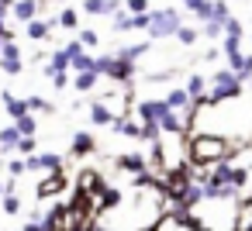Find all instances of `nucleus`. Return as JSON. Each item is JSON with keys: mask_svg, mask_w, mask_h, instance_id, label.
<instances>
[{"mask_svg": "<svg viewBox=\"0 0 252 231\" xmlns=\"http://www.w3.org/2000/svg\"><path fill=\"white\" fill-rule=\"evenodd\" d=\"M187 152H190V166H204V169H211V166L228 162L235 148H231L221 135H197V138H190Z\"/></svg>", "mask_w": 252, "mask_h": 231, "instance_id": "1", "label": "nucleus"}, {"mask_svg": "<svg viewBox=\"0 0 252 231\" xmlns=\"http://www.w3.org/2000/svg\"><path fill=\"white\" fill-rule=\"evenodd\" d=\"M242 80L224 66V69H214V76H211V93H207V107H218V104H224V100H235V97H242Z\"/></svg>", "mask_w": 252, "mask_h": 231, "instance_id": "2", "label": "nucleus"}, {"mask_svg": "<svg viewBox=\"0 0 252 231\" xmlns=\"http://www.w3.org/2000/svg\"><path fill=\"white\" fill-rule=\"evenodd\" d=\"M183 28V18L176 7H156L152 11V28H149V38L152 42H162V38H176Z\"/></svg>", "mask_w": 252, "mask_h": 231, "instance_id": "3", "label": "nucleus"}, {"mask_svg": "<svg viewBox=\"0 0 252 231\" xmlns=\"http://www.w3.org/2000/svg\"><path fill=\"white\" fill-rule=\"evenodd\" d=\"M138 73V66L131 59H121V56H100L97 59V76H107L114 83H131Z\"/></svg>", "mask_w": 252, "mask_h": 231, "instance_id": "4", "label": "nucleus"}, {"mask_svg": "<svg viewBox=\"0 0 252 231\" xmlns=\"http://www.w3.org/2000/svg\"><path fill=\"white\" fill-rule=\"evenodd\" d=\"M138 117H142V124H162V117L169 114V104L166 100H138Z\"/></svg>", "mask_w": 252, "mask_h": 231, "instance_id": "5", "label": "nucleus"}, {"mask_svg": "<svg viewBox=\"0 0 252 231\" xmlns=\"http://www.w3.org/2000/svg\"><path fill=\"white\" fill-rule=\"evenodd\" d=\"M38 11H42V0H14V7H11V18L21 21L25 28L32 21H38Z\"/></svg>", "mask_w": 252, "mask_h": 231, "instance_id": "6", "label": "nucleus"}, {"mask_svg": "<svg viewBox=\"0 0 252 231\" xmlns=\"http://www.w3.org/2000/svg\"><path fill=\"white\" fill-rule=\"evenodd\" d=\"M0 69H4L7 76H21V73H25V59H21V49H18L14 42H7L4 56H0Z\"/></svg>", "mask_w": 252, "mask_h": 231, "instance_id": "7", "label": "nucleus"}, {"mask_svg": "<svg viewBox=\"0 0 252 231\" xmlns=\"http://www.w3.org/2000/svg\"><path fill=\"white\" fill-rule=\"evenodd\" d=\"M118 169L131 173V176H145L149 173V159L142 152H125V155H118Z\"/></svg>", "mask_w": 252, "mask_h": 231, "instance_id": "8", "label": "nucleus"}, {"mask_svg": "<svg viewBox=\"0 0 252 231\" xmlns=\"http://www.w3.org/2000/svg\"><path fill=\"white\" fill-rule=\"evenodd\" d=\"M125 11V0H83V14L90 18H104V14H118Z\"/></svg>", "mask_w": 252, "mask_h": 231, "instance_id": "9", "label": "nucleus"}, {"mask_svg": "<svg viewBox=\"0 0 252 231\" xmlns=\"http://www.w3.org/2000/svg\"><path fill=\"white\" fill-rule=\"evenodd\" d=\"M69 69H73L69 52H66V49H56V52H52V59H49V66H45V76H49V80H59V76H66Z\"/></svg>", "mask_w": 252, "mask_h": 231, "instance_id": "10", "label": "nucleus"}, {"mask_svg": "<svg viewBox=\"0 0 252 231\" xmlns=\"http://www.w3.org/2000/svg\"><path fill=\"white\" fill-rule=\"evenodd\" d=\"M187 93H190V100L200 107V104H207V93H211V80L207 76H200V73H193V76H187Z\"/></svg>", "mask_w": 252, "mask_h": 231, "instance_id": "11", "label": "nucleus"}, {"mask_svg": "<svg viewBox=\"0 0 252 231\" xmlns=\"http://www.w3.org/2000/svg\"><path fill=\"white\" fill-rule=\"evenodd\" d=\"M97 152V138L90 131H76L73 135V145H69V155L73 159H83V155H94Z\"/></svg>", "mask_w": 252, "mask_h": 231, "instance_id": "12", "label": "nucleus"}, {"mask_svg": "<svg viewBox=\"0 0 252 231\" xmlns=\"http://www.w3.org/2000/svg\"><path fill=\"white\" fill-rule=\"evenodd\" d=\"M0 100H4L7 114H11L14 121H21V117H28V114H32V107H28V97H14L11 90H4V93H0Z\"/></svg>", "mask_w": 252, "mask_h": 231, "instance_id": "13", "label": "nucleus"}, {"mask_svg": "<svg viewBox=\"0 0 252 231\" xmlns=\"http://www.w3.org/2000/svg\"><path fill=\"white\" fill-rule=\"evenodd\" d=\"M114 117H118V114H114L104 100H94V104H90V124H94V128H111Z\"/></svg>", "mask_w": 252, "mask_h": 231, "instance_id": "14", "label": "nucleus"}, {"mask_svg": "<svg viewBox=\"0 0 252 231\" xmlns=\"http://www.w3.org/2000/svg\"><path fill=\"white\" fill-rule=\"evenodd\" d=\"M183 7L200 21V25H207V21H214V0H183Z\"/></svg>", "mask_w": 252, "mask_h": 231, "instance_id": "15", "label": "nucleus"}, {"mask_svg": "<svg viewBox=\"0 0 252 231\" xmlns=\"http://www.w3.org/2000/svg\"><path fill=\"white\" fill-rule=\"evenodd\" d=\"M63 186H66V173H49V176L38 183V200H49V197H56Z\"/></svg>", "mask_w": 252, "mask_h": 231, "instance_id": "16", "label": "nucleus"}, {"mask_svg": "<svg viewBox=\"0 0 252 231\" xmlns=\"http://www.w3.org/2000/svg\"><path fill=\"white\" fill-rule=\"evenodd\" d=\"M228 69L242 80V83H252V56H228Z\"/></svg>", "mask_w": 252, "mask_h": 231, "instance_id": "17", "label": "nucleus"}, {"mask_svg": "<svg viewBox=\"0 0 252 231\" xmlns=\"http://www.w3.org/2000/svg\"><path fill=\"white\" fill-rule=\"evenodd\" d=\"M56 25H59V18H49V21H45V18H38V21H32V25L25 28V35H28L32 42H45V38H49V31H52Z\"/></svg>", "mask_w": 252, "mask_h": 231, "instance_id": "18", "label": "nucleus"}, {"mask_svg": "<svg viewBox=\"0 0 252 231\" xmlns=\"http://www.w3.org/2000/svg\"><path fill=\"white\" fill-rule=\"evenodd\" d=\"M111 131H118V135H125V138H142V135H145V128H142L138 121H128L125 114H118V117H114Z\"/></svg>", "mask_w": 252, "mask_h": 231, "instance_id": "19", "label": "nucleus"}, {"mask_svg": "<svg viewBox=\"0 0 252 231\" xmlns=\"http://www.w3.org/2000/svg\"><path fill=\"white\" fill-rule=\"evenodd\" d=\"M0 145H4V152H18V145H21V131H18L14 124L0 128Z\"/></svg>", "mask_w": 252, "mask_h": 231, "instance_id": "20", "label": "nucleus"}, {"mask_svg": "<svg viewBox=\"0 0 252 231\" xmlns=\"http://www.w3.org/2000/svg\"><path fill=\"white\" fill-rule=\"evenodd\" d=\"M97 80H100L97 73H73V90L76 93H87V90L97 87Z\"/></svg>", "mask_w": 252, "mask_h": 231, "instance_id": "21", "label": "nucleus"}, {"mask_svg": "<svg viewBox=\"0 0 252 231\" xmlns=\"http://www.w3.org/2000/svg\"><path fill=\"white\" fill-rule=\"evenodd\" d=\"M59 28L76 31V28H80V11H76V7H63V11H59Z\"/></svg>", "mask_w": 252, "mask_h": 231, "instance_id": "22", "label": "nucleus"}, {"mask_svg": "<svg viewBox=\"0 0 252 231\" xmlns=\"http://www.w3.org/2000/svg\"><path fill=\"white\" fill-rule=\"evenodd\" d=\"M149 49H152V42H135V45H125V49H121L118 56H121V59H131V62H135V59H142V56H145Z\"/></svg>", "mask_w": 252, "mask_h": 231, "instance_id": "23", "label": "nucleus"}, {"mask_svg": "<svg viewBox=\"0 0 252 231\" xmlns=\"http://www.w3.org/2000/svg\"><path fill=\"white\" fill-rule=\"evenodd\" d=\"M118 200H121V193H118L114 186H104V190L97 193V207H104V210H111V207H118Z\"/></svg>", "mask_w": 252, "mask_h": 231, "instance_id": "24", "label": "nucleus"}, {"mask_svg": "<svg viewBox=\"0 0 252 231\" xmlns=\"http://www.w3.org/2000/svg\"><path fill=\"white\" fill-rule=\"evenodd\" d=\"M38 155H42L45 173H63V155H56V152H38Z\"/></svg>", "mask_w": 252, "mask_h": 231, "instance_id": "25", "label": "nucleus"}, {"mask_svg": "<svg viewBox=\"0 0 252 231\" xmlns=\"http://www.w3.org/2000/svg\"><path fill=\"white\" fill-rule=\"evenodd\" d=\"M0 207H4L7 217H18V214H21V197H18V193H7L4 200H0Z\"/></svg>", "mask_w": 252, "mask_h": 231, "instance_id": "26", "label": "nucleus"}, {"mask_svg": "<svg viewBox=\"0 0 252 231\" xmlns=\"http://www.w3.org/2000/svg\"><path fill=\"white\" fill-rule=\"evenodd\" d=\"M28 107H32L35 114H56V104L45 100V97H28Z\"/></svg>", "mask_w": 252, "mask_h": 231, "instance_id": "27", "label": "nucleus"}, {"mask_svg": "<svg viewBox=\"0 0 252 231\" xmlns=\"http://www.w3.org/2000/svg\"><path fill=\"white\" fill-rule=\"evenodd\" d=\"M14 128L21 131V138H35V131H38V121L28 114V117H21V121H14Z\"/></svg>", "mask_w": 252, "mask_h": 231, "instance_id": "28", "label": "nucleus"}, {"mask_svg": "<svg viewBox=\"0 0 252 231\" xmlns=\"http://www.w3.org/2000/svg\"><path fill=\"white\" fill-rule=\"evenodd\" d=\"M200 35L211 38V42H218V38H224V25H221V21H207V25L200 28Z\"/></svg>", "mask_w": 252, "mask_h": 231, "instance_id": "29", "label": "nucleus"}, {"mask_svg": "<svg viewBox=\"0 0 252 231\" xmlns=\"http://www.w3.org/2000/svg\"><path fill=\"white\" fill-rule=\"evenodd\" d=\"M197 38H200V31H197V28H190V25H183V28H180V35H176V42H180V45H187V49H190V45H197Z\"/></svg>", "mask_w": 252, "mask_h": 231, "instance_id": "30", "label": "nucleus"}, {"mask_svg": "<svg viewBox=\"0 0 252 231\" xmlns=\"http://www.w3.org/2000/svg\"><path fill=\"white\" fill-rule=\"evenodd\" d=\"M125 11H128L131 18H138V14H152L149 0H125Z\"/></svg>", "mask_w": 252, "mask_h": 231, "instance_id": "31", "label": "nucleus"}, {"mask_svg": "<svg viewBox=\"0 0 252 231\" xmlns=\"http://www.w3.org/2000/svg\"><path fill=\"white\" fill-rule=\"evenodd\" d=\"M235 14H231V7L224 4V0H214V21H221V25H228Z\"/></svg>", "mask_w": 252, "mask_h": 231, "instance_id": "32", "label": "nucleus"}, {"mask_svg": "<svg viewBox=\"0 0 252 231\" xmlns=\"http://www.w3.org/2000/svg\"><path fill=\"white\" fill-rule=\"evenodd\" d=\"M76 38L83 42V49H94V45L100 42V31H94V28H83V31H76Z\"/></svg>", "mask_w": 252, "mask_h": 231, "instance_id": "33", "label": "nucleus"}, {"mask_svg": "<svg viewBox=\"0 0 252 231\" xmlns=\"http://www.w3.org/2000/svg\"><path fill=\"white\" fill-rule=\"evenodd\" d=\"M111 25H114V31H131V14L128 11H118Z\"/></svg>", "mask_w": 252, "mask_h": 231, "instance_id": "34", "label": "nucleus"}, {"mask_svg": "<svg viewBox=\"0 0 252 231\" xmlns=\"http://www.w3.org/2000/svg\"><path fill=\"white\" fill-rule=\"evenodd\" d=\"M25 173H28L25 159H11V162H7V176H11V179H21Z\"/></svg>", "mask_w": 252, "mask_h": 231, "instance_id": "35", "label": "nucleus"}, {"mask_svg": "<svg viewBox=\"0 0 252 231\" xmlns=\"http://www.w3.org/2000/svg\"><path fill=\"white\" fill-rule=\"evenodd\" d=\"M18 152L28 159V155H38V142L35 138H21V145H18Z\"/></svg>", "mask_w": 252, "mask_h": 231, "instance_id": "36", "label": "nucleus"}, {"mask_svg": "<svg viewBox=\"0 0 252 231\" xmlns=\"http://www.w3.org/2000/svg\"><path fill=\"white\" fill-rule=\"evenodd\" d=\"M224 35H235V38H245V28H242V21H238V18H231V21L224 25Z\"/></svg>", "mask_w": 252, "mask_h": 231, "instance_id": "37", "label": "nucleus"}, {"mask_svg": "<svg viewBox=\"0 0 252 231\" xmlns=\"http://www.w3.org/2000/svg\"><path fill=\"white\" fill-rule=\"evenodd\" d=\"M25 166H28V173H38V169H42V155H28Z\"/></svg>", "mask_w": 252, "mask_h": 231, "instance_id": "38", "label": "nucleus"}, {"mask_svg": "<svg viewBox=\"0 0 252 231\" xmlns=\"http://www.w3.org/2000/svg\"><path fill=\"white\" fill-rule=\"evenodd\" d=\"M21 231H45V224H42V221H35V217H32V221H28V224H25V228H21Z\"/></svg>", "mask_w": 252, "mask_h": 231, "instance_id": "39", "label": "nucleus"}, {"mask_svg": "<svg viewBox=\"0 0 252 231\" xmlns=\"http://www.w3.org/2000/svg\"><path fill=\"white\" fill-rule=\"evenodd\" d=\"M11 21V7H0V25H7Z\"/></svg>", "mask_w": 252, "mask_h": 231, "instance_id": "40", "label": "nucleus"}, {"mask_svg": "<svg viewBox=\"0 0 252 231\" xmlns=\"http://www.w3.org/2000/svg\"><path fill=\"white\" fill-rule=\"evenodd\" d=\"M69 231H90V224H69Z\"/></svg>", "mask_w": 252, "mask_h": 231, "instance_id": "41", "label": "nucleus"}, {"mask_svg": "<svg viewBox=\"0 0 252 231\" xmlns=\"http://www.w3.org/2000/svg\"><path fill=\"white\" fill-rule=\"evenodd\" d=\"M7 190H11V186H7L4 179H0V200H4V197H7Z\"/></svg>", "mask_w": 252, "mask_h": 231, "instance_id": "42", "label": "nucleus"}, {"mask_svg": "<svg viewBox=\"0 0 252 231\" xmlns=\"http://www.w3.org/2000/svg\"><path fill=\"white\" fill-rule=\"evenodd\" d=\"M90 231H107V228L104 224H90Z\"/></svg>", "mask_w": 252, "mask_h": 231, "instance_id": "43", "label": "nucleus"}, {"mask_svg": "<svg viewBox=\"0 0 252 231\" xmlns=\"http://www.w3.org/2000/svg\"><path fill=\"white\" fill-rule=\"evenodd\" d=\"M0 7H14V0H0Z\"/></svg>", "mask_w": 252, "mask_h": 231, "instance_id": "44", "label": "nucleus"}, {"mask_svg": "<svg viewBox=\"0 0 252 231\" xmlns=\"http://www.w3.org/2000/svg\"><path fill=\"white\" fill-rule=\"evenodd\" d=\"M4 49H7V42H4V38H0V56H4Z\"/></svg>", "mask_w": 252, "mask_h": 231, "instance_id": "45", "label": "nucleus"}, {"mask_svg": "<svg viewBox=\"0 0 252 231\" xmlns=\"http://www.w3.org/2000/svg\"><path fill=\"white\" fill-rule=\"evenodd\" d=\"M45 4H63V0H45Z\"/></svg>", "mask_w": 252, "mask_h": 231, "instance_id": "46", "label": "nucleus"}, {"mask_svg": "<svg viewBox=\"0 0 252 231\" xmlns=\"http://www.w3.org/2000/svg\"><path fill=\"white\" fill-rule=\"evenodd\" d=\"M0 152H4V145H0Z\"/></svg>", "mask_w": 252, "mask_h": 231, "instance_id": "47", "label": "nucleus"}]
</instances>
